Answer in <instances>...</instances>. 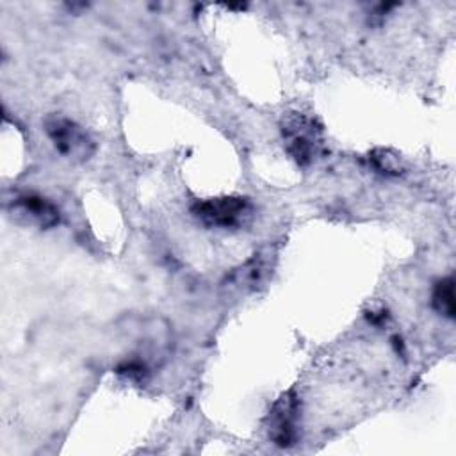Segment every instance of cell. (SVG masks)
I'll use <instances>...</instances> for the list:
<instances>
[{
  "label": "cell",
  "mask_w": 456,
  "mask_h": 456,
  "mask_svg": "<svg viewBox=\"0 0 456 456\" xmlns=\"http://www.w3.org/2000/svg\"><path fill=\"white\" fill-rule=\"evenodd\" d=\"M191 212L205 226L235 230L251 219L253 205L244 196H219L196 201Z\"/></svg>",
  "instance_id": "1"
},
{
  "label": "cell",
  "mask_w": 456,
  "mask_h": 456,
  "mask_svg": "<svg viewBox=\"0 0 456 456\" xmlns=\"http://www.w3.org/2000/svg\"><path fill=\"white\" fill-rule=\"evenodd\" d=\"M281 134L287 142V151L299 166L314 162L321 146V126L314 118L294 112L283 118Z\"/></svg>",
  "instance_id": "2"
},
{
  "label": "cell",
  "mask_w": 456,
  "mask_h": 456,
  "mask_svg": "<svg viewBox=\"0 0 456 456\" xmlns=\"http://www.w3.org/2000/svg\"><path fill=\"white\" fill-rule=\"evenodd\" d=\"M299 413L301 403L294 390L278 397L267 415V436L281 449L292 447L299 438Z\"/></svg>",
  "instance_id": "3"
},
{
  "label": "cell",
  "mask_w": 456,
  "mask_h": 456,
  "mask_svg": "<svg viewBox=\"0 0 456 456\" xmlns=\"http://www.w3.org/2000/svg\"><path fill=\"white\" fill-rule=\"evenodd\" d=\"M45 130L55 150L71 160H87L94 153V142L89 134L68 118H48Z\"/></svg>",
  "instance_id": "4"
},
{
  "label": "cell",
  "mask_w": 456,
  "mask_h": 456,
  "mask_svg": "<svg viewBox=\"0 0 456 456\" xmlns=\"http://www.w3.org/2000/svg\"><path fill=\"white\" fill-rule=\"evenodd\" d=\"M9 214L14 221L23 224H32L37 228H52L59 224V208L39 194H21L14 198L9 205Z\"/></svg>",
  "instance_id": "5"
},
{
  "label": "cell",
  "mask_w": 456,
  "mask_h": 456,
  "mask_svg": "<svg viewBox=\"0 0 456 456\" xmlns=\"http://www.w3.org/2000/svg\"><path fill=\"white\" fill-rule=\"evenodd\" d=\"M431 303L433 308L444 315L452 319L456 306H454V280L452 276H445L442 280H438L433 287V294H431Z\"/></svg>",
  "instance_id": "6"
},
{
  "label": "cell",
  "mask_w": 456,
  "mask_h": 456,
  "mask_svg": "<svg viewBox=\"0 0 456 456\" xmlns=\"http://www.w3.org/2000/svg\"><path fill=\"white\" fill-rule=\"evenodd\" d=\"M369 160L372 162V166L385 173V175H399L401 173V160L397 155H394L392 151L388 150H376L370 153Z\"/></svg>",
  "instance_id": "7"
},
{
  "label": "cell",
  "mask_w": 456,
  "mask_h": 456,
  "mask_svg": "<svg viewBox=\"0 0 456 456\" xmlns=\"http://www.w3.org/2000/svg\"><path fill=\"white\" fill-rule=\"evenodd\" d=\"M116 372L119 376H125V378H128L132 381H137V383H144L148 379V374H150L146 363L141 362V360H126L121 365H118Z\"/></svg>",
  "instance_id": "8"
}]
</instances>
